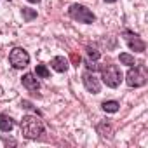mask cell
Listing matches in <instances>:
<instances>
[{
  "label": "cell",
  "instance_id": "1",
  "mask_svg": "<svg viewBox=\"0 0 148 148\" xmlns=\"http://www.w3.org/2000/svg\"><path fill=\"white\" fill-rule=\"evenodd\" d=\"M21 131L26 138H38L44 132V122L35 115H26L21 120Z\"/></svg>",
  "mask_w": 148,
  "mask_h": 148
},
{
  "label": "cell",
  "instance_id": "2",
  "mask_svg": "<svg viewBox=\"0 0 148 148\" xmlns=\"http://www.w3.org/2000/svg\"><path fill=\"white\" fill-rule=\"evenodd\" d=\"M70 16L75 19V21H79V23H86V25H89V23H94V19H96V16L86 7V5H79V4H73L71 7H70Z\"/></svg>",
  "mask_w": 148,
  "mask_h": 148
},
{
  "label": "cell",
  "instance_id": "3",
  "mask_svg": "<svg viewBox=\"0 0 148 148\" xmlns=\"http://www.w3.org/2000/svg\"><path fill=\"white\" fill-rule=\"evenodd\" d=\"M101 79H103V82H105L108 87L115 89V87H119L120 82H122V73H120V70H119L117 66L110 64V66L103 68V77H101Z\"/></svg>",
  "mask_w": 148,
  "mask_h": 148
},
{
  "label": "cell",
  "instance_id": "4",
  "mask_svg": "<svg viewBox=\"0 0 148 148\" xmlns=\"http://www.w3.org/2000/svg\"><path fill=\"white\" fill-rule=\"evenodd\" d=\"M125 82H127L129 87H141V86H145L146 84V73H145V70L138 68V66L131 68L127 71V75H125Z\"/></svg>",
  "mask_w": 148,
  "mask_h": 148
},
{
  "label": "cell",
  "instance_id": "5",
  "mask_svg": "<svg viewBox=\"0 0 148 148\" xmlns=\"http://www.w3.org/2000/svg\"><path fill=\"white\" fill-rule=\"evenodd\" d=\"M9 61H11V64H12L14 68L21 70V68L28 66V63H30V56H28V52H26L25 49L16 47V49L11 51V54H9Z\"/></svg>",
  "mask_w": 148,
  "mask_h": 148
},
{
  "label": "cell",
  "instance_id": "6",
  "mask_svg": "<svg viewBox=\"0 0 148 148\" xmlns=\"http://www.w3.org/2000/svg\"><path fill=\"white\" fill-rule=\"evenodd\" d=\"M82 80H84V86H86V89H87L89 92H92V94H98V92L101 91V84H99V80L96 79V75H94V73H89V71H86L84 75H82Z\"/></svg>",
  "mask_w": 148,
  "mask_h": 148
},
{
  "label": "cell",
  "instance_id": "7",
  "mask_svg": "<svg viewBox=\"0 0 148 148\" xmlns=\"http://www.w3.org/2000/svg\"><path fill=\"white\" fill-rule=\"evenodd\" d=\"M125 40L129 44V47L136 52H143L145 51V42L138 37V35H131V33H125Z\"/></svg>",
  "mask_w": 148,
  "mask_h": 148
},
{
  "label": "cell",
  "instance_id": "8",
  "mask_svg": "<svg viewBox=\"0 0 148 148\" xmlns=\"http://www.w3.org/2000/svg\"><path fill=\"white\" fill-rule=\"evenodd\" d=\"M23 86L28 89V91H38V87H40V84H38V80L35 79V75L33 73H26V75H23Z\"/></svg>",
  "mask_w": 148,
  "mask_h": 148
},
{
  "label": "cell",
  "instance_id": "9",
  "mask_svg": "<svg viewBox=\"0 0 148 148\" xmlns=\"http://www.w3.org/2000/svg\"><path fill=\"white\" fill-rule=\"evenodd\" d=\"M51 66H52L56 71L63 73V71H66V70H68V59H66V58H63V56H56V58L51 61Z\"/></svg>",
  "mask_w": 148,
  "mask_h": 148
},
{
  "label": "cell",
  "instance_id": "10",
  "mask_svg": "<svg viewBox=\"0 0 148 148\" xmlns=\"http://www.w3.org/2000/svg\"><path fill=\"white\" fill-rule=\"evenodd\" d=\"M14 129V122L9 115H4V113H0V131H4V132H9Z\"/></svg>",
  "mask_w": 148,
  "mask_h": 148
},
{
  "label": "cell",
  "instance_id": "11",
  "mask_svg": "<svg viewBox=\"0 0 148 148\" xmlns=\"http://www.w3.org/2000/svg\"><path fill=\"white\" fill-rule=\"evenodd\" d=\"M101 106H103V110H105L106 113H115V112H119V106H120V105H119L117 101H105Z\"/></svg>",
  "mask_w": 148,
  "mask_h": 148
},
{
  "label": "cell",
  "instance_id": "12",
  "mask_svg": "<svg viewBox=\"0 0 148 148\" xmlns=\"http://www.w3.org/2000/svg\"><path fill=\"white\" fill-rule=\"evenodd\" d=\"M98 131H99V134L103 136V138H112V125L110 124H99L98 125Z\"/></svg>",
  "mask_w": 148,
  "mask_h": 148
},
{
  "label": "cell",
  "instance_id": "13",
  "mask_svg": "<svg viewBox=\"0 0 148 148\" xmlns=\"http://www.w3.org/2000/svg\"><path fill=\"white\" fill-rule=\"evenodd\" d=\"M35 71H37V75L42 77V79H49V75H51V71H49L44 64H37V70H35Z\"/></svg>",
  "mask_w": 148,
  "mask_h": 148
},
{
  "label": "cell",
  "instance_id": "14",
  "mask_svg": "<svg viewBox=\"0 0 148 148\" xmlns=\"http://www.w3.org/2000/svg\"><path fill=\"white\" fill-rule=\"evenodd\" d=\"M120 63H124V64H127V66H132V64H134V58H132L131 54H127V52H122V54H120Z\"/></svg>",
  "mask_w": 148,
  "mask_h": 148
},
{
  "label": "cell",
  "instance_id": "15",
  "mask_svg": "<svg viewBox=\"0 0 148 148\" xmlns=\"http://www.w3.org/2000/svg\"><path fill=\"white\" fill-rule=\"evenodd\" d=\"M23 18H25L26 21H32L33 18H37V12L32 11V9H23Z\"/></svg>",
  "mask_w": 148,
  "mask_h": 148
},
{
  "label": "cell",
  "instance_id": "16",
  "mask_svg": "<svg viewBox=\"0 0 148 148\" xmlns=\"http://www.w3.org/2000/svg\"><path fill=\"white\" fill-rule=\"evenodd\" d=\"M87 56H89L91 59H99V52H98L96 49H91V47L87 49Z\"/></svg>",
  "mask_w": 148,
  "mask_h": 148
},
{
  "label": "cell",
  "instance_id": "17",
  "mask_svg": "<svg viewBox=\"0 0 148 148\" xmlns=\"http://www.w3.org/2000/svg\"><path fill=\"white\" fill-rule=\"evenodd\" d=\"M86 66H87V70H92V71H96V70L99 68V66H98L96 63H92V61H87V63H86Z\"/></svg>",
  "mask_w": 148,
  "mask_h": 148
},
{
  "label": "cell",
  "instance_id": "18",
  "mask_svg": "<svg viewBox=\"0 0 148 148\" xmlns=\"http://www.w3.org/2000/svg\"><path fill=\"white\" fill-rule=\"evenodd\" d=\"M71 59H73V63H80V56H77V54H71Z\"/></svg>",
  "mask_w": 148,
  "mask_h": 148
},
{
  "label": "cell",
  "instance_id": "19",
  "mask_svg": "<svg viewBox=\"0 0 148 148\" xmlns=\"http://www.w3.org/2000/svg\"><path fill=\"white\" fill-rule=\"evenodd\" d=\"M28 2H32V4H37V2H40V0H28Z\"/></svg>",
  "mask_w": 148,
  "mask_h": 148
},
{
  "label": "cell",
  "instance_id": "20",
  "mask_svg": "<svg viewBox=\"0 0 148 148\" xmlns=\"http://www.w3.org/2000/svg\"><path fill=\"white\" fill-rule=\"evenodd\" d=\"M105 2H108V4H112V2H115V0H105Z\"/></svg>",
  "mask_w": 148,
  "mask_h": 148
}]
</instances>
